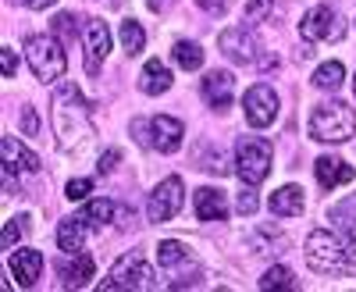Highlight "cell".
<instances>
[{
    "label": "cell",
    "instance_id": "obj_6",
    "mask_svg": "<svg viewBox=\"0 0 356 292\" xmlns=\"http://www.w3.org/2000/svg\"><path fill=\"white\" fill-rule=\"evenodd\" d=\"M271 143L260 139V136H246L235 150V175L246 182V186H260L267 175H271Z\"/></svg>",
    "mask_w": 356,
    "mask_h": 292
},
{
    "label": "cell",
    "instance_id": "obj_20",
    "mask_svg": "<svg viewBox=\"0 0 356 292\" xmlns=\"http://www.w3.org/2000/svg\"><path fill=\"white\" fill-rule=\"evenodd\" d=\"M171 82H175V75L157 61V57H150V61L143 65V79H139V90H143V93L161 97V93H168V90H171Z\"/></svg>",
    "mask_w": 356,
    "mask_h": 292
},
{
    "label": "cell",
    "instance_id": "obj_2",
    "mask_svg": "<svg viewBox=\"0 0 356 292\" xmlns=\"http://www.w3.org/2000/svg\"><path fill=\"white\" fill-rule=\"evenodd\" d=\"M356 132V114L349 104L332 100V104H321L310 114V139L317 143H346Z\"/></svg>",
    "mask_w": 356,
    "mask_h": 292
},
{
    "label": "cell",
    "instance_id": "obj_16",
    "mask_svg": "<svg viewBox=\"0 0 356 292\" xmlns=\"http://www.w3.org/2000/svg\"><path fill=\"white\" fill-rule=\"evenodd\" d=\"M0 157H4V175H15V171H36L40 161L33 150H25V146L15 139V136H4L0 143Z\"/></svg>",
    "mask_w": 356,
    "mask_h": 292
},
{
    "label": "cell",
    "instance_id": "obj_10",
    "mask_svg": "<svg viewBox=\"0 0 356 292\" xmlns=\"http://www.w3.org/2000/svg\"><path fill=\"white\" fill-rule=\"evenodd\" d=\"M218 43H221V54L228 57V61H235V65H253V61H257V50H260V43H257L253 33H250V25L225 29Z\"/></svg>",
    "mask_w": 356,
    "mask_h": 292
},
{
    "label": "cell",
    "instance_id": "obj_12",
    "mask_svg": "<svg viewBox=\"0 0 356 292\" xmlns=\"http://www.w3.org/2000/svg\"><path fill=\"white\" fill-rule=\"evenodd\" d=\"M107 54H111V33H107V25L104 22H89L86 25V75L97 79V72H100Z\"/></svg>",
    "mask_w": 356,
    "mask_h": 292
},
{
    "label": "cell",
    "instance_id": "obj_17",
    "mask_svg": "<svg viewBox=\"0 0 356 292\" xmlns=\"http://www.w3.org/2000/svg\"><path fill=\"white\" fill-rule=\"evenodd\" d=\"M196 218L200 221H225L228 218V196L214 186L196 189Z\"/></svg>",
    "mask_w": 356,
    "mask_h": 292
},
{
    "label": "cell",
    "instance_id": "obj_29",
    "mask_svg": "<svg viewBox=\"0 0 356 292\" xmlns=\"http://www.w3.org/2000/svg\"><path fill=\"white\" fill-rule=\"evenodd\" d=\"M50 29H54V36L61 40V43H68V40L75 36V15H57V18L50 22Z\"/></svg>",
    "mask_w": 356,
    "mask_h": 292
},
{
    "label": "cell",
    "instance_id": "obj_32",
    "mask_svg": "<svg viewBox=\"0 0 356 292\" xmlns=\"http://www.w3.org/2000/svg\"><path fill=\"white\" fill-rule=\"evenodd\" d=\"M86 193H93V182H89V179H72L65 186V196L68 200H86Z\"/></svg>",
    "mask_w": 356,
    "mask_h": 292
},
{
    "label": "cell",
    "instance_id": "obj_38",
    "mask_svg": "<svg viewBox=\"0 0 356 292\" xmlns=\"http://www.w3.org/2000/svg\"><path fill=\"white\" fill-rule=\"evenodd\" d=\"M18 4H25V8H36V11H43V8L57 4V0H18Z\"/></svg>",
    "mask_w": 356,
    "mask_h": 292
},
{
    "label": "cell",
    "instance_id": "obj_5",
    "mask_svg": "<svg viewBox=\"0 0 356 292\" xmlns=\"http://www.w3.org/2000/svg\"><path fill=\"white\" fill-rule=\"evenodd\" d=\"M100 289L104 292H111V289H139V292L143 289H157V275H154V268H150V260H146L143 250H129L111 268V278L100 282Z\"/></svg>",
    "mask_w": 356,
    "mask_h": 292
},
{
    "label": "cell",
    "instance_id": "obj_27",
    "mask_svg": "<svg viewBox=\"0 0 356 292\" xmlns=\"http://www.w3.org/2000/svg\"><path fill=\"white\" fill-rule=\"evenodd\" d=\"M275 15H278L275 0H250V4H246V25H260V22L275 18Z\"/></svg>",
    "mask_w": 356,
    "mask_h": 292
},
{
    "label": "cell",
    "instance_id": "obj_25",
    "mask_svg": "<svg viewBox=\"0 0 356 292\" xmlns=\"http://www.w3.org/2000/svg\"><path fill=\"white\" fill-rule=\"evenodd\" d=\"M143 47H146L143 25L132 22V18H125V22H122V50H125L129 57H136V54H143Z\"/></svg>",
    "mask_w": 356,
    "mask_h": 292
},
{
    "label": "cell",
    "instance_id": "obj_31",
    "mask_svg": "<svg viewBox=\"0 0 356 292\" xmlns=\"http://www.w3.org/2000/svg\"><path fill=\"white\" fill-rule=\"evenodd\" d=\"M257 207H260V196L253 193V186H246L239 193V200H235V211H239V214H253Z\"/></svg>",
    "mask_w": 356,
    "mask_h": 292
},
{
    "label": "cell",
    "instance_id": "obj_1",
    "mask_svg": "<svg viewBox=\"0 0 356 292\" xmlns=\"http://www.w3.org/2000/svg\"><path fill=\"white\" fill-rule=\"evenodd\" d=\"M50 118H54V132L61 150L72 157H82L89 146H93L97 132H93V111H89V100L79 93V86L65 82L61 90H54L50 100Z\"/></svg>",
    "mask_w": 356,
    "mask_h": 292
},
{
    "label": "cell",
    "instance_id": "obj_30",
    "mask_svg": "<svg viewBox=\"0 0 356 292\" xmlns=\"http://www.w3.org/2000/svg\"><path fill=\"white\" fill-rule=\"evenodd\" d=\"M25 221H29V218H15V221H8V225H4V232H0V246L11 250V246L18 243V236L25 232Z\"/></svg>",
    "mask_w": 356,
    "mask_h": 292
},
{
    "label": "cell",
    "instance_id": "obj_15",
    "mask_svg": "<svg viewBox=\"0 0 356 292\" xmlns=\"http://www.w3.org/2000/svg\"><path fill=\"white\" fill-rule=\"evenodd\" d=\"M203 97L214 111H225L235 100V75L232 72H211L203 82Z\"/></svg>",
    "mask_w": 356,
    "mask_h": 292
},
{
    "label": "cell",
    "instance_id": "obj_33",
    "mask_svg": "<svg viewBox=\"0 0 356 292\" xmlns=\"http://www.w3.org/2000/svg\"><path fill=\"white\" fill-rule=\"evenodd\" d=\"M342 232H346V253H349V264H356V218L342 221Z\"/></svg>",
    "mask_w": 356,
    "mask_h": 292
},
{
    "label": "cell",
    "instance_id": "obj_11",
    "mask_svg": "<svg viewBox=\"0 0 356 292\" xmlns=\"http://www.w3.org/2000/svg\"><path fill=\"white\" fill-rule=\"evenodd\" d=\"M342 33V25L335 22V11L328 4H321V8H310L307 18L300 22V36L307 43H324V40H335Z\"/></svg>",
    "mask_w": 356,
    "mask_h": 292
},
{
    "label": "cell",
    "instance_id": "obj_7",
    "mask_svg": "<svg viewBox=\"0 0 356 292\" xmlns=\"http://www.w3.org/2000/svg\"><path fill=\"white\" fill-rule=\"evenodd\" d=\"M182 200H186V186L178 175H171V179H164L154 193H150V203H146V218H150V225H164L171 221L178 211H182Z\"/></svg>",
    "mask_w": 356,
    "mask_h": 292
},
{
    "label": "cell",
    "instance_id": "obj_21",
    "mask_svg": "<svg viewBox=\"0 0 356 292\" xmlns=\"http://www.w3.org/2000/svg\"><path fill=\"white\" fill-rule=\"evenodd\" d=\"M57 271H61V285H72V289H82L89 278H93V257L89 253H72V264H57Z\"/></svg>",
    "mask_w": 356,
    "mask_h": 292
},
{
    "label": "cell",
    "instance_id": "obj_36",
    "mask_svg": "<svg viewBox=\"0 0 356 292\" xmlns=\"http://www.w3.org/2000/svg\"><path fill=\"white\" fill-rule=\"evenodd\" d=\"M118 161H122V154H118V150H107V154L100 157V175H111V171L118 168Z\"/></svg>",
    "mask_w": 356,
    "mask_h": 292
},
{
    "label": "cell",
    "instance_id": "obj_9",
    "mask_svg": "<svg viewBox=\"0 0 356 292\" xmlns=\"http://www.w3.org/2000/svg\"><path fill=\"white\" fill-rule=\"evenodd\" d=\"M157 257H161V268L175 278H200V260L189 253V246L175 243V239H164L157 246Z\"/></svg>",
    "mask_w": 356,
    "mask_h": 292
},
{
    "label": "cell",
    "instance_id": "obj_39",
    "mask_svg": "<svg viewBox=\"0 0 356 292\" xmlns=\"http://www.w3.org/2000/svg\"><path fill=\"white\" fill-rule=\"evenodd\" d=\"M146 4H150V8H154V11H164V8H168V4H171V0H146Z\"/></svg>",
    "mask_w": 356,
    "mask_h": 292
},
{
    "label": "cell",
    "instance_id": "obj_40",
    "mask_svg": "<svg viewBox=\"0 0 356 292\" xmlns=\"http://www.w3.org/2000/svg\"><path fill=\"white\" fill-rule=\"evenodd\" d=\"M353 93H356V79H353Z\"/></svg>",
    "mask_w": 356,
    "mask_h": 292
},
{
    "label": "cell",
    "instance_id": "obj_23",
    "mask_svg": "<svg viewBox=\"0 0 356 292\" xmlns=\"http://www.w3.org/2000/svg\"><path fill=\"white\" fill-rule=\"evenodd\" d=\"M171 57H175V65L186 68V72H196V68L203 65V50H200V43H193V40H178V43L171 47Z\"/></svg>",
    "mask_w": 356,
    "mask_h": 292
},
{
    "label": "cell",
    "instance_id": "obj_3",
    "mask_svg": "<svg viewBox=\"0 0 356 292\" xmlns=\"http://www.w3.org/2000/svg\"><path fill=\"white\" fill-rule=\"evenodd\" d=\"M25 57H29V68L40 82H57L65 72H68V57H65V47L57 36H29L25 40Z\"/></svg>",
    "mask_w": 356,
    "mask_h": 292
},
{
    "label": "cell",
    "instance_id": "obj_19",
    "mask_svg": "<svg viewBox=\"0 0 356 292\" xmlns=\"http://www.w3.org/2000/svg\"><path fill=\"white\" fill-rule=\"evenodd\" d=\"M314 175H317L321 189H335V186L353 182V168L346 161H339V157H321L317 168H314Z\"/></svg>",
    "mask_w": 356,
    "mask_h": 292
},
{
    "label": "cell",
    "instance_id": "obj_26",
    "mask_svg": "<svg viewBox=\"0 0 356 292\" xmlns=\"http://www.w3.org/2000/svg\"><path fill=\"white\" fill-rule=\"evenodd\" d=\"M114 214H118L114 200H93V203H86V211H82V218L89 221V228H97V225H107V221H111Z\"/></svg>",
    "mask_w": 356,
    "mask_h": 292
},
{
    "label": "cell",
    "instance_id": "obj_22",
    "mask_svg": "<svg viewBox=\"0 0 356 292\" xmlns=\"http://www.w3.org/2000/svg\"><path fill=\"white\" fill-rule=\"evenodd\" d=\"M303 189L300 186H282L271 193V211L278 218H296V214H303Z\"/></svg>",
    "mask_w": 356,
    "mask_h": 292
},
{
    "label": "cell",
    "instance_id": "obj_13",
    "mask_svg": "<svg viewBox=\"0 0 356 292\" xmlns=\"http://www.w3.org/2000/svg\"><path fill=\"white\" fill-rule=\"evenodd\" d=\"M182 136H186V129H182V122H178V118L157 114V118L150 122V146H154V150H161V154H175L178 146H182Z\"/></svg>",
    "mask_w": 356,
    "mask_h": 292
},
{
    "label": "cell",
    "instance_id": "obj_8",
    "mask_svg": "<svg viewBox=\"0 0 356 292\" xmlns=\"http://www.w3.org/2000/svg\"><path fill=\"white\" fill-rule=\"evenodd\" d=\"M243 107H246V122L253 129H267V125L278 118V97H275L271 86H264V82L253 86V90H246Z\"/></svg>",
    "mask_w": 356,
    "mask_h": 292
},
{
    "label": "cell",
    "instance_id": "obj_34",
    "mask_svg": "<svg viewBox=\"0 0 356 292\" xmlns=\"http://www.w3.org/2000/svg\"><path fill=\"white\" fill-rule=\"evenodd\" d=\"M0 72H4V79H15V72H18V57H15V50H0Z\"/></svg>",
    "mask_w": 356,
    "mask_h": 292
},
{
    "label": "cell",
    "instance_id": "obj_24",
    "mask_svg": "<svg viewBox=\"0 0 356 292\" xmlns=\"http://www.w3.org/2000/svg\"><path fill=\"white\" fill-rule=\"evenodd\" d=\"M342 79H346L342 61H324V65L314 72V86H317V90H339Z\"/></svg>",
    "mask_w": 356,
    "mask_h": 292
},
{
    "label": "cell",
    "instance_id": "obj_28",
    "mask_svg": "<svg viewBox=\"0 0 356 292\" xmlns=\"http://www.w3.org/2000/svg\"><path fill=\"white\" fill-rule=\"evenodd\" d=\"M296 282H292V271L289 268H271V271H264V278H260V289L264 292H271V289H292Z\"/></svg>",
    "mask_w": 356,
    "mask_h": 292
},
{
    "label": "cell",
    "instance_id": "obj_37",
    "mask_svg": "<svg viewBox=\"0 0 356 292\" xmlns=\"http://www.w3.org/2000/svg\"><path fill=\"white\" fill-rule=\"evenodd\" d=\"M22 129H25L29 136H36V132H40V118H36L33 111H25V114H22Z\"/></svg>",
    "mask_w": 356,
    "mask_h": 292
},
{
    "label": "cell",
    "instance_id": "obj_35",
    "mask_svg": "<svg viewBox=\"0 0 356 292\" xmlns=\"http://www.w3.org/2000/svg\"><path fill=\"white\" fill-rule=\"evenodd\" d=\"M196 4H200L207 15H225V11L235 4V0H196Z\"/></svg>",
    "mask_w": 356,
    "mask_h": 292
},
{
    "label": "cell",
    "instance_id": "obj_14",
    "mask_svg": "<svg viewBox=\"0 0 356 292\" xmlns=\"http://www.w3.org/2000/svg\"><path fill=\"white\" fill-rule=\"evenodd\" d=\"M8 268L18 278L22 289H33L40 282V271H43V257H40V250H15L11 260H8Z\"/></svg>",
    "mask_w": 356,
    "mask_h": 292
},
{
    "label": "cell",
    "instance_id": "obj_4",
    "mask_svg": "<svg viewBox=\"0 0 356 292\" xmlns=\"http://www.w3.org/2000/svg\"><path fill=\"white\" fill-rule=\"evenodd\" d=\"M307 268L314 275H342L346 264H349V253H346V243L335 239V232H324V228H314L307 236Z\"/></svg>",
    "mask_w": 356,
    "mask_h": 292
},
{
    "label": "cell",
    "instance_id": "obj_18",
    "mask_svg": "<svg viewBox=\"0 0 356 292\" xmlns=\"http://www.w3.org/2000/svg\"><path fill=\"white\" fill-rule=\"evenodd\" d=\"M86 232H89V221L79 214V218H65L61 228H57V246H61V253H82L86 246Z\"/></svg>",
    "mask_w": 356,
    "mask_h": 292
}]
</instances>
